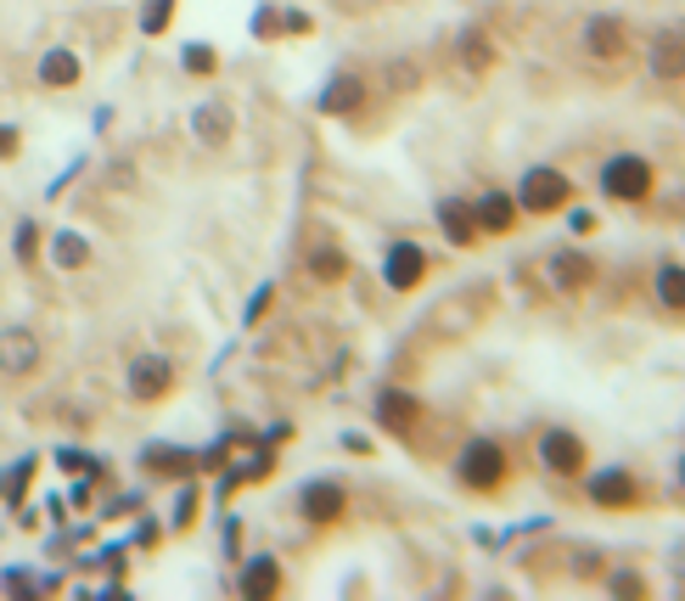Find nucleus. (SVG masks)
<instances>
[{
    "instance_id": "obj_27",
    "label": "nucleus",
    "mask_w": 685,
    "mask_h": 601,
    "mask_svg": "<svg viewBox=\"0 0 685 601\" xmlns=\"http://www.w3.org/2000/svg\"><path fill=\"white\" fill-rule=\"evenodd\" d=\"M175 23V0H146V12H141V34H164Z\"/></svg>"
},
{
    "instance_id": "obj_13",
    "label": "nucleus",
    "mask_w": 685,
    "mask_h": 601,
    "mask_svg": "<svg viewBox=\"0 0 685 601\" xmlns=\"http://www.w3.org/2000/svg\"><path fill=\"white\" fill-rule=\"evenodd\" d=\"M472 220H478V231H512L517 225V197H506V191H483L478 203H472Z\"/></svg>"
},
{
    "instance_id": "obj_21",
    "label": "nucleus",
    "mask_w": 685,
    "mask_h": 601,
    "mask_svg": "<svg viewBox=\"0 0 685 601\" xmlns=\"http://www.w3.org/2000/svg\"><path fill=\"white\" fill-rule=\"evenodd\" d=\"M52 265H57V270H85V265H90V242H85L79 231H57V236H52Z\"/></svg>"
},
{
    "instance_id": "obj_16",
    "label": "nucleus",
    "mask_w": 685,
    "mask_h": 601,
    "mask_svg": "<svg viewBox=\"0 0 685 601\" xmlns=\"http://www.w3.org/2000/svg\"><path fill=\"white\" fill-rule=\"evenodd\" d=\"M584 45H591V57H602V63L624 57V23L618 18H591L584 23Z\"/></svg>"
},
{
    "instance_id": "obj_36",
    "label": "nucleus",
    "mask_w": 685,
    "mask_h": 601,
    "mask_svg": "<svg viewBox=\"0 0 685 601\" xmlns=\"http://www.w3.org/2000/svg\"><path fill=\"white\" fill-rule=\"evenodd\" d=\"M618 596H641L647 590V579H635V574H618V585H613Z\"/></svg>"
},
{
    "instance_id": "obj_17",
    "label": "nucleus",
    "mask_w": 685,
    "mask_h": 601,
    "mask_svg": "<svg viewBox=\"0 0 685 601\" xmlns=\"http://www.w3.org/2000/svg\"><path fill=\"white\" fill-rule=\"evenodd\" d=\"M236 590H242V596H254V601L276 596V590H281V563H276V557H254L248 568H242Z\"/></svg>"
},
{
    "instance_id": "obj_31",
    "label": "nucleus",
    "mask_w": 685,
    "mask_h": 601,
    "mask_svg": "<svg viewBox=\"0 0 685 601\" xmlns=\"http://www.w3.org/2000/svg\"><path fill=\"white\" fill-rule=\"evenodd\" d=\"M18 158H23V130L0 124V164H18Z\"/></svg>"
},
{
    "instance_id": "obj_19",
    "label": "nucleus",
    "mask_w": 685,
    "mask_h": 601,
    "mask_svg": "<svg viewBox=\"0 0 685 601\" xmlns=\"http://www.w3.org/2000/svg\"><path fill=\"white\" fill-rule=\"evenodd\" d=\"M591 494H596V507H635V500H641V489H635L629 472H596Z\"/></svg>"
},
{
    "instance_id": "obj_37",
    "label": "nucleus",
    "mask_w": 685,
    "mask_h": 601,
    "mask_svg": "<svg viewBox=\"0 0 685 601\" xmlns=\"http://www.w3.org/2000/svg\"><path fill=\"white\" fill-rule=\"evenodd\" d=\"M68 500H74V507H90V478H79V483L68 489Z\"/></svg>"
},
{
    "instance_id": "obj_6",
    "label": "nucleus",
    "mask_w": 685,
    "mask_h": 601,
    "mask_svg": "<svg viewBox=\"0 0 685 601\" xmlns=\"http://www.w3.org/2000/svg\"><path fill=\"white\" fill-rule=\"evenodd\" d=\"M422 276H427V254L416 242H394L388 247V259H382V281L394 287V292H411V287H422Z\"/></svg>"
},
{
    "instance_id": "obj_26",
    "label": "nucleus",
    "mask_w": 685,
    "mask_h": 601,
    "mask_svg": "<svg viewBox=\"0 0 685 601\" xmlns=\"http://www.w3.org/2000/svg\"><path fill=\"white\" fill-rule=\"evenodd\" d=\"M146 467H169L164 478H186V472H191V456H186V449H164V444H158V449H146Z\"/></svg>"
},
{
    "instance_id": "obj_32",
    "label": "nucleus",
    "mask_w": 685,
    "mask_h": 601,
    "mask_svg": "<svg viewBox=\"0 0 685 601\" xmlns=\"http://www.w3.org/2000/svg\"><path fill=\"white\" fill-rule=\"evenodd\" d=\"M0 590H7V596H40V579H29V574H7V579H0Z\"/></svg>"
},
{
    "instance_id": "obj_34",
    "label": "nucleus",
    "mask_w": 685,
    "mask_h": 601,
    "mask_svg": "<svg viewBox=\"0 0 685 601\" xmlns=\"http://www.w3.org/2000/svg\"><path fill=\"white\" fill-rule=\"evenodd\" d=\"M281 29L287 34H310L315 23H310V12H281Z\"/></svg>"
},
{
    "instance_id": "obj_12",
    "label": "nucleus",
    "mask_w": 685,
    "mask_h": 601,
    "mask_svg": "<svg viewBox=\"0 0 685 601\" xmlns=\"http://www.w3.org/2000/svg\"><path fill=\"white\" fill-rule=\"evenodd\" d=\"M377 422L388 427V433H411L416 422H422V405L411 393H400V388H382V399H377Z\"/></svg>"
},
{
    "instance_id": "obj_38",
    "label": "nucleus",
    "mask_w": 685,
    "mask_h": 601,
    "mask_svg": "<svg viewBox=\"0 0 685 601\" xmlns=\"http://www.w3.org/2000/svg\"><path fill=\"white\" fill-rule=\"evenodd\" d=\"M680 483H685V456H680Z\"/></svg>"
},
{
    "instance_id": "obj_8",
    "label": "nucleus",
    "mask_w": 685,
    "mask_h": 601,
    "mask_svg": "<svg viewBox=\"0 0 685 601\" xmlns=\"http://www.w3.org/2000/svg\"><path fill=\"white\" fill-rule=\"evenodd\" d=\"M299 512L326 528V523H337L343 512H349V494H343V483H332V478H315V483H304V494H299Z\"/></svg>"
},
{
    "instance_id": "obj_5",
    "label": "nucleus",
    "mask_w": 685,
    "mask_h": 601,
    "mask_svg": "<svg viewBox=\"0 0 685 601\" xmlns=\"http://www.w3.org/2000/svg\"><path fill=\"white\" fill-rule=\"evenodd\" d=\"M40 371V337L29 326H7L0 332V377L18 382V377H34Z\"/></svg>"
},
{
    "instance_id": "obj_4",
    "label": "nucleus",
    "mask_w": 685,
    "mask_h": 601,
    "mask_svg": "<svg viewBox=\"0 0 685 601\" xmlns=\"http://www.w3.org/2000/svg\"><path fill=\"white\" fill-rule=\"evenodd\" d=\"M130 399H141V405H158V399H169V388H175V366L164 360V355H141V360H130Z\"/></svg>"
},
{
    "instance_id": "obj_28",
    "label": "nucleus",
    "mask_w": 685,
    "mask_h": 601,
    "mask_svg": "<svg viewBox=\"0 0 685 601\" xmlns=\"http://www.w3.org/2000/svg\"><path fill=\"white\" fill-rule=\"evenodd\" d=\"M57 467L74 472V478H102V461H96V456H79V449H57Z\"/></svg>"
},
{
    "instance_id": "obj_25",
    "label": "nucleus",
    "mask_w": 685,
    "mask_h": 601,
    "mask_svg": "<svg viewBox=\"0 0 685 601\" xmlns=\"http://www.w3.org/2000/svg\"><path fill=\"white\" fill-rule=\"evenodd\" d=\"M180 68L198 74V79H209V74L220 68V52H214V45H186V52H180Z\"/></svg>"
},
{
    "instance_id": "obj_20",
    "label": "nucleus",
    "mask_w": 685,
    "mask_h": 601,
    "mask_svg": "<svg viewBox=\"0 0 685 601\" xmlns=\"http://www.w3.org/2000/svg\"><path fill=\"white\" fill-rule=\"evenodd\" d=\"M438 225H445V236H450L456 247H472V236H478L472 209H467V203H456V197H445V203H438Z\"/></svg>"
},
{
    "instance_id": "obj_1",
    "label": "nucleus",
    "mask_w": 685,
    "mask_h": 601,
    "mask_svg": "<svg viewBox=\"0 0 685 601\" xmlns=\"http://www.w3.org/2000/svg\"><path fill=\"white\" fill-rule=\"evenodd\" d=\"M506 472H512V461H506V449H501L495 438H472V444L461 449V461H456V478H461L467 489H478V494L501 489Z\"/></svg>"
},
{
    "instance_id": "obj_30",
    "label": "nucleus",
    "mask_w": 685,
    "mask_h": 601,
    "mask_svg": "<svg viewBox=\"0 0 685 601\" xmlns=\"http://www.w3.org/2000/svg\"><path fill=\"white\" fill-rule=\"evenodd\" d=\"M191 523H198V483H186L175 500V528H191Z\"/></svg>"
},
{
    "instance_id": "obj_23",
    "label": "nucleus",
    "mask_w": 685,
    "mask_h": 601,
    "mask_svg": "<svg viewBox=\"0 0 685 601\" xmlns=\"http://www.w3.org/2000/svg\"><path fill=\"white\" fill-rule=\"evenodd\" d=\"M461 68H472V74L495 68V45L483 40V29H467V34H461Z\"/></svg>"
},
{
    "instance_id": "obj_22",
    "label": "nucleus",
    "mask_w": 685,
    "mask_h": 601,
    "mask_svg": "<svg viewBox=\"0 0 685 601\" xmlns=\"http://www.w3.org/2000/svg\"><path fill=\"white\" fill-rule=\"evenodd\" d=\"M40 254H45V231H40L34 220H18V231H12V259H18V270H34Z\"/></svg>"
},
{
    "instance_id": "obj_9",
    "label": "nucleus",
    "mask_w": 685,
    "mask_h": 601,
    "mask_svg": "<svg viewBox=\"0 0 685 601\" xmlns=\"http://www.w3.org/2000/svg\"><path fill=\"white\" fill-rule=\"evenodd\" d=\"M540 461H546L557 478H579V472H584V444H579V433L551 427V433L540 438Z\"/></svg>"
},
{
    "instance_id": "obj_18",
    "label": "nucleus",
    "mask_w": 685,
    "mask_h": 601,
    "mask_svg": "<svg viewBox=\"0 0 685 601\" xmlns=\"http://www.w3.org/2000/svg\"><path fill=\"white\" fill-rule=\"evenodd\" d=\"M191 130H198L203 146H225L231 141V108L225 102H203L198 113H191Z\"/></svg>"
},
{
    "instance_id": "obj_3",
    "label": "nucleus",
    "mask_w": 685,
    "mask_h": 601,
    "mask_svg": "<svg viewBox=\"0 0 685 601\" xmlns=\"http://www.w3.org/2000/svg\"><path fill=\"white\" fill-rule=\"evenodd\" d=\"M602 191L618 197V203H641V197L652 191V169H647V158H635V153L607 158V169H602Z\"/></svg>"
},
{
    "instance_id": "obj_33",
    "label": "nucleus",
    "mask_w": 685,
    "mask_h": 601,
    "mask_svg": "<svg viewBox=\"0 0 685 601\" xmlns=\"http://www.w3.org/2000/svg\"><path fill=\"white\" fill-rule=\"evenodd\" d=\"M254 34H259V40L281 34V12H270V7H265V12H254Z\"/></svg>"
},
{
    "instance_id": "obj_2",
    "label": "nucleus",
    "mask_w": 685,
    "mask_h": 601,
    "mask_svg": "<svg viewBox=\"0 0 685 601\" xmlns=\"http://www.w3.org/2000/svg\"><path fill=\"white\" fill-rule=\"evenodd\" d=\"M568 197H573L568 175H557V169H528L523 186H517V209H528V214H557Z\"/></svg>"
},
{
    "instance_id": "obj_15",
    "label": "nucleus",
    "mask_w": 685,
    "mask_h": 601,
    "mask_svg": "<svg viewBox=\"0 0 685 601\" xmlns=\"http://www.w3.org/2000/svg\"><path fill=\"white\" fill-rule=\"evenodd\" d=\"M652 74H658V79H685V34L663 29V34L652 40Z\"/></svg>"
},
{
    "instance_id": "obj_14",
    "label": "nucleus",
    "mask_w": 685,
    "mask_h": 601,
    "mask_svg": "<svg viewBox=\"0 0 685 601\" xmlns=\"http://www.w3.org/2000/svg\"><path fill=\"white\" fill-rule=\"evenodd\" d=\"M34 472H40V456H18L7 472H0V507H23L29 500V489H34Z\"/></svg>"
},
{
    "instance_id": "obj_24",
    "label": "nucleus",
    "mask_w": 685,
    "mask_h": 601,
    "mask_svg": "<svg viewBox=\"0 0 685 601\" xmlns=\"http://www.w3.org/2000/svg\"><path fill=\"white\" fill-rule=\"evenodd\" d=\"M658 298H663L669 310H685V270H680V265H663V270H658Z\"/></svg>"
},
{
    "instance_id": "obj_29",
    "label": "nucleus",
    "mask_w": 685,
    "mask_h": 601,
    "mask_svg": "<svg viewBox=\"0 0 685 601\" xmlns=\"http://www.w3.org/2000/svg\"><path fill=\"white\" fill-rule=\"evenodd\" d=\"M310 270H315L321 281H337L343 270H349V259H343V254H337V247H321V254L310 259Z\"/></svg>"
},
{
    "instance_id": "obj_35",
    "label": "nucleus",
    "mask_w": 685,
    "mask_h": 601,
    "mask_svg": "<svg viewBox=\"0 0 685 601\" xmlns=\"http://www.w3.org/2000/svg\"><path fill=\"white\" fill-rule=\"evenodd\" d=\"M270 292H276V287H259V292H254V304H248V321H259V315L270 310Z\"/></svg>"
},
{
    "instance_id": "obj_11",
    "label": "nucleus",
    "mask_w": 685,
    "mask_h": 601,
    "mask_svg": "<svg viewBox=\"0 0 685 601\" xmlns=\"http://www.w3.org/2000/svg\"><path fill=\"white\" fill-rule=\"evenodd\" d=\"M596 281V265L579 254V247H562V254H551V287L557 292H584Z\"/></svg>"
},
{
    "instance_id": "obj_10",
    "label": "nucleus",
    "mask_w": 685,
    "mask_h": 601,
    "mask_svg": "<svg viewBox=\"0 0 685 601\" xmlns=\"http://www.w3.org/2000/svg\"><path fill=\"white\" fill-rule=\"evenodd\" d=\"M34 79H40L45 90H74V85L85 79V63H79V52H63V45H57V52H45V57H40Z\"/></svg>"
},
{
    "instance_id": "obj_7",
    "label": "nucleus",
    "mask_w": 685,
    "mask_h": 601,
    "mask_svg": "<svg viewBox=\"0 0 685 601\" xmlns=\"http://www.w3.org/2000/svg\"><path fill=\"white\" fill-rule=\"evenodd\" d=\"M360 108H366V79H360L355 68H337V74L326 79V90H321V113L349 119V113H360Z\"/></svg>"
}]
</instances>
